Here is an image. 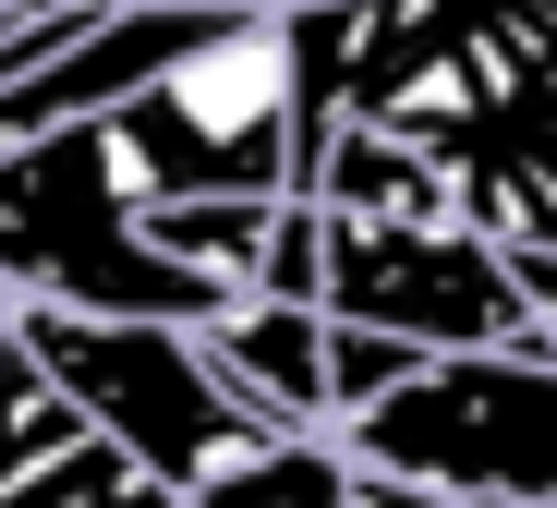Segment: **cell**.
I'll use <instances>...</instances> for the list:
<instances>
[{
  "instance_id": "cell-1",
  "label": "cell",
  "mask_w": 557,
  "mask_h": 508,
  "mask_svg": "<svg viewBox=\"0 0 557 508\" xmlns=\"http://www.w3.org/2000/svg\"><path fill=\"white\" fill-rule=\"evenodd\" d=\"M13 339L49 363V387L98 424L158 496L207 508L231 472H255L278 448V424H255L243 399L207 375L195 327H146V315H61V302H13Z\"/></svg>"
},
{
  "instance_id": "cell-2",
  "label": "cell",
  "mask_w": 557,
  "mask_h": 508,
  "mask_svg": "<svg viewBox=\"0 0 557 508\" xmlns=\"http://www.w3.org/2000/svg\"><path fill=\"white\" fill-rule=\"evenodd\" d=\"M327 436L351 472H388L460 508H557V351L545 327L509 351H436Z\"/></svg>"
},
{
  "instance_id": "cell-3",
  "label": "cell",
  "mask_w": 557,
  "mask_h": 508,
  "mask_svg": "<svg viewBox=\"0 0 557 508\" xmlns=\"http://www.w3.org/2000/svg\"><path fill=\"white\" fill-rule=\"evenodd\" d=\"M110 146L134 194H292V13L207 25L110 110Z\"/></svg>"
},
{
  "instance_id": "cell-4",
  "label": "cell",
  "mask_w": 557,
  "mask_h": 508,
  "mask_svg": "<svg viewBox=\"0 0 557 508\" xmlns=\"http://www.w3.org/2000/svg\"><path fill=\"white\" fill-rule=\"evenodd\" d=\"M327 219V207H315ZM315 315L327 327H388L412 351H509L533 339L521 290L485 231H376V219H327L315 267Z\"/></svg>"
},
{
  "instance_id": "cell-5",
  "label": "cell",
  "mask_w": 557,
  "mask_h": 508,
  "mask_svg": "<svg viewBox=\"0 0 557 508\" xmlns=\"http://www.w3.org/2000/svg\"><path fill=\"white\" fill-rule=\"evenodd\" d=\"M207 375L243 399L255 424L278 436H327V315L315 302H267V290H231L219 315L195 327Z\"/></svg>"
},
{
  "instance_id": "cell-6",
  "label": "cell",
  "mask_w": 557,
  "mask_h": 508,
  "mask_svg": "<svg viewBox=\"0 0 557 508\" xmlns=\"http://www.w3.org/2000/svg\"><path fill=\"white\" fill-rule=\"evenodd\" d=\"M85 436H98V424H85L73 412V399L49 387V363L13 339V351H0V496H25L61 448H85Z\"/></svg>"
},
{
  "instance_id": "cell-7",
  "label": "cell",
  "mask_w": 557,
  "mask_h": 508,
  "mask_svg": "<svg viewBox=\"0 0 557 508\" xmlns=\"http://www.w3.org/2000/svg\"><path fill=\"white\" fill-rule=\"evenodd\" d=\"M412 363H436V351H412V339H388V327H327V424L376 412Z\"/></svg>"
},
{
  "instance_id": "cell-8",
  "label": "cell",
  "mask_w": 557,
  "mask_h": 508,
  "mask_svg": "<svg viewBox=\"0 0 557 508\" xmlns=\"http://www.w3.org/2000/svg\"><path fill=\"white\" fill-rule=\"evenodd\" d=\"M0 13H13V0H0Z\"/></svg>"
}]
</instances>
